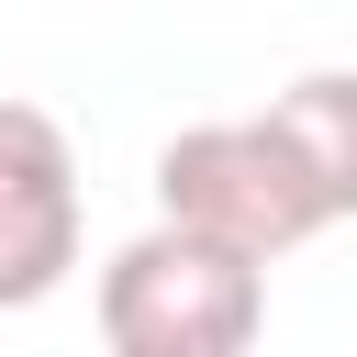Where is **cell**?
I'll list each match as a JSON object with an SVG mask.
<instances>
[{"label": "cell", "instance_id": "cell-3", "mask_svg": "<svg viewBox=\"0 0 357 357\" xmlns=\"http://www.w3.org/2000/svg\"><path fill=\"white\" fill-rule=\"evenodd\" d=\"M78 268V145L56 112L0 100V312L56 301Z\"/></svg>", "mask_w": 357, "mask_h": 357}, {"label": "cell", "instance_id": "cell-1", "mask_svg": "<svg viewBox=\"0 0 357 357\" xmlns=\"http://www.w3.org/2000/svg\"><path fill=\"white\" fill-rule=\"evenodd\" d=\"M268 324V268L212 234H134L100 268V335L112 357H245Z\"/></svg>", "mask_w": 357, "mask_h": 357}, {"label": "cell", "instance_id": "cell-4", "mask_svg": "<svg viewBox=\"0 0 357 357\" xmlns=\"http://www.w3.org/2000/svg\"><path fill=\"white\" fill-rule=\"evenodd\" d=\"M257 123L290 145V167L312 178L324 223H346V212H357V67H312V78H290Z\"/></svg>", "mask_w": 357, "mask_h": 357}, {"label": "cell", "instance_id": "cell-2", "mask_svg": "<svg viewBox=\"0 0 357 357\" xmlns=\"http://www.w3.org/2000/svg\"><path fill=\"white\" fill-rule=\"evenodd\" d=\"M156 223L212 234V245L268 268L301 234H324V201H312V178L290 167V145L268 123H190V134L156 145Z\"/></svg>", "mask_w": 357, "mask_h": 357}]
</instances>
